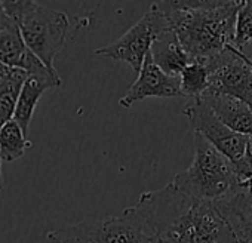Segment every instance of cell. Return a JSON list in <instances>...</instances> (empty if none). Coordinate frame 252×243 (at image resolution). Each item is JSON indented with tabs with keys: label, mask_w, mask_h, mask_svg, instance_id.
<instances>
[{
	"label": "cell",
	"mask_w": 252,
	"mask_h": 243,
	"mask_svg": "<svg viewBox=\"0 0 252 243\" xmlns=\"http://www.w3.org/2000/svg\"><path fill=\"white\" fill-rule=\"evenodd\" d=\"M159 243H237L212 202L191 199L171 182L146 191L135 203Z\"/></svg>",
	"instance_id": "obj_1"
},
{
	"label": "cell",
	"mask_w": 252,
	"mask_h": 243,
	"mask_svg": "<svg viewBox=\"0 0 252 243\" xmlns=\"http://www.w3.org/2000/svg\"><path fill=\"white\" fill-rule=\"evenodd\" d=\"M242 0L158 2L191 61L209 62L233 43L234 18Z\"/></svg>",
	"instance_id": "obj_2"
},
{
	"label": "cell",
	"mask_w": 252,
	"mask_h": 243,
	"mask_svg": "<svg viewBox=\"0 0 252 243\" xmlns=\"http://www.w3.org/2000/svg\"><path fill=\"white\" fill-rule=\"evenodd\" d=\"M2 6L18 27L27 49L48 68H55V57L64 48L70 29L67 14L33 0H5Z\"/></svg>",
	"instance_id": "obj_3"
},
{
	"label": "cell",
	"mask_w": 252,
	"mask_h": 243,
	"mask_svg": "<svg viewBox=\"0 0 252 243\" xmlns=\"http://www.w3.org/2000/svg\"><path fill=\"white\" fill-rule=\"evenodd\" d=\"M171 184L191 199L212 203L242 187L234 174L233 163L199 134H194V157L191 165L177 174Z\"/></svg>",
	"instance_id": "obj_4"
},
{
	"label": "cell",
	"mask_w": 252,
	"mask_h": 243,
	"mask_svg": "<svg viewBox=\"0 0 252 243\" xmlns=\"http://www.w3.org/2000/svg\"><path fill=\"white\" fill-rule=\"evenodd\" d=\"M46 239L51 243H159L137 205L116 216L58 227L48 231Z\"/></svg>",
	"instance_id": "obj_5"
},
{
	"label": "cell",
	"mask_w": 252,
	"mask_h": 243,
	"mask_svg": "<svg viewBox=\"0 0 252 243\" xmlns=\"http://www.w3.org/2000/svg\"><path fill=\"white\" fill-rule=\"evenodd\" d=\"M166 29H169V23L156 2L128 31L107 46L96 49L95 55L123 61L131 65L135 73H140L155 39Z\"/></svg>",
	"instance_id": "obj_6"
},
{
	"label": "cell",
	"mask_w": 252,
	"mask_h": 243,
	"mask_svg": "<svg viewBox=\"0 0 252 243\" xmlns=\"http://www.w3.org/2000/svg\"><path fill=\"white\" fill-rule=\"evenodd\" d=\"M206 64L209 83L203 93L230 95L243 101L252 110V68L246 60L228 45L224 52Z\"/></svg>",
	"instance_id": "obj_7"
},
{
	"label": "cell",
	"mask_w": 252,
	"mask_h": 243,
	"mask_svg": "<svg viewBox=\"0 0 252 243\" xmlns=\"http://www.w3.org/2000/svg\"><path fill=\"white\" fill-rule=\"evenodd\" d=\"M183 113L189 119V123L194 129V134H199L231 163H236L242 159L251 135H242L227 128L197 98L190 99Z\"/></svg>",
	"instance_id": "obj_8"
},
{
	"label": "cell",
	"mask_w": 252,
	"mask_h": 243,
	"mask_svg": "<svg viewBox=\"0 0 252 243\" xmlns=\"http://www.w3.org/2000/svg\"><path fill=\"white\" fill-rule=\"evenodd\" d=\"M23 70L27 73V79L24 80L20 95H18L14 120L23 129V132L27 135L36 107L40 101V96L45 93V91L60 86L63 80L57 68H48L30 51L26 57Z\"/></svg>",
	"instance_id": "obj_9"
},
{
	"label": "cell",
	"mask_w": 252,
	"mask_h": 243,
	"mask_svg": "<svg viewBox=\"0 0 252 243\" xmlns=\"http://www.w3.org/2000/svg\"><path fill=\"white\" fill-rule=\"evenodd\" d=\"M181 96L180 79L165 74L152 60L150 52L144 58L143 67L138 73L137 80L119 99V105L131 108L134 104L146 98H172Z\"/></svg>",
	"instance_id": "obj_10"
},
{
	"label": "cell",
	"mask_w": 252,
	"mask_h": 243,
	"mask_svg": "<svg viewBox=\"0 0 252 243\" xmlns=\"http://www.w3.org/2000/svg\"><path fill=\"white\" fill-rule=\"evenodd\" d=\"M200 99L215 116L231 131L252 137V110L243 101L230 95L203 93Z\"/></svg>",
	"instance_id": "obj_11"
},
{
	"label": "cell",
	"mask_w": 252,
	"mask_h": 243,
	"mask_svg": "<svg viewBox=\"0 0 252 243\" xmlns=\"http://www.w3.org/2000/svg\"><path fill=\"white\" fill-rule=\"evenodd\" d=\"M150 55L153 62L171 77H178L184 67L191 61L171 27L163 30L155 39L150 48Z\"/></svg>",
	"instance_id": "obj_12"
},
{
	"label": "cell",
	"mask_w": 252,
	"mask_h": 243,
	"mask_svg": "<svg viewBox=\"0 0 252 243\" xmlns=\"http://www.w3.org/2000/svg\"><path fill=\"white\" fill-rule=\"evenodd\" d=\"M233 234L252 228V190L240 187L224 199L214 202Z\"/></svg>",
	"instance_id": "obj_13"
},
{
	"label": "cell",
	"mask_w": 252,
	"mask_h": 243,
	"mask_svg": "<svg viewBox=\"0 0 252 243\" xmlns=\"http://www.w3.org/2000/svg\"><path fill=\"white\" fill-rule=\"evenodd\" d=\"M27 73L20 68H12L11 73L0 82V128L14 119L18 95Z\"/></svg>",
	"instance_id": "obj_14"
},
{
	"label": "cell",
	"mask_w": 252,
	"mask_h": 243,
	"mask_svg": "<svg viewBox=\"0 0 252 243\" xmlns=\"http://www.w3.org/2000/svg\"><path fill=\"white\" fill-rule=\"evenodd\" d=\"M30 147L32 143L26 138V134L14 119L0 128V160H18Z\"/></svg>",
	"instance_id": "obj_15"
},
{
	"label": "cell",
	"mask_w": 252,
	"mask_h": 243,
	"mask_svg": "<svg viewBox=\"0 0 252 243\" xmlns=\"http://www.w3.org/2000/svg\"><path fill=\"white\" fill-rule=\"evenodd\" d=\"M29 49L17 26L0 31V62L11 68L23 70Z\"/></svg>",
	"instance_id": "obj_16"
},
{
	"label": "cell",
	"mask_w": 252,
	"mask_h": 243,
	"mask_svg": "<svg viewBox=\"0 0 252 243\" xmlns=\"http://www.w3.org/2000/svg\"><path fill=\"white\" fill-rule=\"evenodd\" d=\"M180 79V93L196 99L203 95L209 83V68L206 62L190 61L178 76Z\"/></svg>",
	"instance_id": "obj_17"
},
{
	"label": "cell",
	"mask_w": 252,
	"mask_h": 243,
	"mask_svg": "<svg viewBox=\"0 0 252 243\" xmlns=\"http://www.w3.org/2000/svg\"><path fill=\"white\" fill-rule=\"evenodd\" d=\"M252 42V0H242L234 18V33L231 46L240 51Z\"/></svg>",
	"instance_id": "obj_18"
},
{
	"label": "cell",
	"mask_w": 252,
	"mask_h": 243,
	"mask_svg": "<svg viewBox=\"0 0 252 243\" xmlns=\"http://www.w3.org/2000/svg\"><path fill=\"white\" fill-rule=\"evenodd\" d=\"M12 26H15V24H14L12 20L6 15L5 9H3V6H2V2H0V31H2V30H6V29H9V27H12Z\"/></svg>",
	"instance_id": "obj_19"
},
{
	"label": "cell",
	"mask_w": 252,
	"mask_h": 243,
	"mask_svg": "<svg viewBox=\"0 0 252 243\" xmlns=\"http://www.w3.org/2000/svg\"><path fill=\"white\" fill-rule=\"evenodd\" d=\"M245 60H248L249 62H252V42L251 43H248L245 48H242L240 51H237Z\"/></svg>",
	"instance_id": "obj_20"
},
{
	"label": "cell",
	"mask_w": 252,
	"mask_h": 243,
	"mask_svg": "<svg viewBox=\"0 0 252 243\" xmlns=\"http://www.w3.org/2000/svg\"><path fill=\"white\" fill-rule=\"evenodd\" d=\"M11 70H12L11 67H6V65H3L2 62H0V82H2L11 73Z\"/></svg>",
	"instance_id": "obj_21"
},
{
	"label": "cell",
	"mask_w": 252,
	"mask_h": 243,
	"mask_svg": "<svg viewBox=\"0 0 252 243\" xmlns=\"http://www.w3.org/2000/svg\"><path fill=\"white\" fill-rule=\"evenodd\" d=\"M237 243H252V231L248 233V234H245L243 237H240L237 240Z\"/></svg>",
	"instance_id": "obj_22"
},
{
	"label": "cell",
	"mask_w": 252,
	"mask_h": 243,
	"mask_svg": "<svg viewBox=\"0 0 252 243\" xmlns=\"http://www.w3.org/2000/svg\"><path fill=\"white\" fill-rule=\"evenodd\" d=\"M3 187V180H2V160H0V190Z\"/></svg>",
	"instance_id": "obj_23"
},
{
	"label": "cell",
	"mask_w": 252,
	"mask_h": 243,
	"mask_svg": "<svg viewBox=\"0 0 252 243\" xmlns=\"http://www.w3.org/2000/svg\"><path fill=\"white\" fill-rule=\"evenodd\" d=\"M246 62H248V64H249V65H251V68H252V62H249V61H248V60H246Z\"/></svg>",
	"instance_id": "obj_24"
}]
</instances>
